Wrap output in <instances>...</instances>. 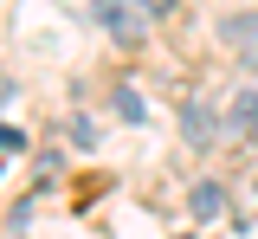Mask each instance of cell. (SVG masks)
<instances>
[{
    "mask_svg": "<svg viewBox=\"0 0 258 239\" xmlns=\"http://www.w3.org/2000/svg\"><path fill=\"white\" fill-rule=\"evenodd\" d=\"M97 20L110 26V39H116V45H142L155 13H149L142 0H97Z\"/></svg>",
    "mask_w": 258,
    "mask_h": 239,
    "instance_id": "obj_1",
    "label": "cell"
},
{
    "mask_svg": "<svg viewBox=\"0 0 258 239\" xmlns=\"http://www.w3.org/2000/svg\"><path fill=\"white\" fill-rule=\"evenodd\" d=\"M220 45L245 71H258V13H226V20H220Z\"/></svg>",
    "mask_w": 258,
    "mask_h": 239,
    "instance_id": "obj_2",
    "label": "cell"
},
{
    "mask_svg": "<svg viewBox=\"0 0 258 239\" xmlns=\"http://www.w3.org/2000/svg\"><path fill=\"white\" fill-rule=\"evenodd\" d=\"M181 136H187V149H213L220 116H213V103H207V97H187V103H181Z\"/></svg>",
    "mask_w": 258,
    "mask_h": 239,
    "instance_id": "obj_3",
    "label": "cell"
},
{
    "mask_svg": "<svg viewBox=\"0 0 258 239\" xmlns=\"http://www.w3.org/2000/svg\"><path fill=\"white\" fill-rule=\"evenodd\" d=\"M226 130H232V136H252V130H258V91H232Z\"/></svg>",
    "mask_w": 258,
    "mask_h": 239,
    "instance_id": "obj_4",
    "label": "cell"
},
{
    "mask_svg": "<svg viewBox=\"0 0 258 239\" xmlns=\"http://www.w3.org/2000/svg\"><path fill=\"white\" fill-rule=\"evenodd\" d=\"M187 213H194V220H220V213H226V188H220V181H200V188L187 194Z\"/></svg>",
    "mask_w": 258,
    "mask_h": 239,
    "instance_id": "obj_5",
    "label": "cell"
},
{
    "mask_svg": "<svg viewBox=\"0 0 258 239\" xmlns=\"http://www.w3.org/2000/svg\"><path fill=\"white\" fill-rule=\"evenodd\" d=\"M116 116H123V123H142V97H136L129 84H123V91H116Z\"/></svg>",
    "mask_w": 258,
    "mask_h": 239,
    "instance_id": "obj_6",
    "label": "cell"
},
{
    "mask_svg": "<svg viewBox=\"0 0 258 239\" xmlns=\"http://www.w3.org/2000/svg\"><path fill=\"white\" fill-rule=\"evenodd\" d=\"M7 149H20V130H7V123H0V155H7Z\"/></svg>",
    "mask_w": 258,
    "mask_h": 239,
    "instance_id": "obj_7",
    "label": "cell"
},
{
    "mask_svg": "<svg viewBox=\"0 0 258 239\" xmlns=\"http://www.w3.org/2000/svg\"><path fill=\"white\" fill-rule=\"evenodd\" d=\"M142 7H149L155 20H161V13H174V0H142Z\"/></svg>",
    "mask_w": 258,
    "mask_h": 239,
    "instance_id": "obj_8",
    "label": "cell"
}]
</instances>
